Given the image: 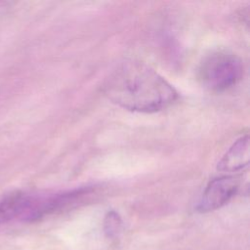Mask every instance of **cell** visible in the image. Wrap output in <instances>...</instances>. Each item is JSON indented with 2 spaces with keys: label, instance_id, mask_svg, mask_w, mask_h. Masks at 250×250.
I'll return each mask as SVG.
<instances>
[{
  "label": "cell",
  "instance_id": "obj_1",
  "mask_svg": "<svg viewBox=\"0 0 250 250\" xmlns=\"http://www.w3.org/2000/svg\"><path fill=\"white\" fill-rule=\"evenodd\" d=\"M104 96L113 104L138 112H155L170 105L178 97L175 88L145 62L126 61L106 78Z\"/></svg>",
  "mask_w": 250,
  "mask_h": 250
},
{
  "label": "cell",
  "instance_id": "obj_2",
  "mask_svg": "<svg viewBox=\"0 0 250 250\" xmlns=\"http://www.w3.org/2000/svg\"><path fill=\"white\" fill-rule=\"evenodd\" d=\"M89 188H79L60 193H34L14 191L0 200V225L12 221L34 222L52 214L77 198L87 194Z\"/></svg>",
  "mask_w": 250,
  "mask_h": 250
},
{
  "label": "cell",
  "instance_id": "obj_3",
  "mask_svg": "<svg viewBox=\"0 0 250 250\" xmlns=\"http://www.w3.org/2000/svg\"><path fill=\"white\" fill-rule=\"evenodd\" d=\"M243 71V63L239 57L227 50H216L202 59L197 69V77L204 88L220 93L236 85L241 80Z\"/></svg>",
  "mask_w": 250,
  "mask_h": 250
},
{
  "label": "cell",
  "instance_id": "obj_4",
  "mask_svg": "<svg viewBox=\"0 0 250 250\" xmlns=\"http://www.w3.org/2000/svg\"><path fill=\"white\" fill-rule=\"evenodd\" d=\"M240 180L236 176H222L213 179L206 186L196 210L207 213L226 205L238 191Z\"/></svg>",
  "mask_w": 250,
  "mask_h": 250
},
{
  "label": "cell",
  "instance_id": "obj_5",
  "mask_svg": "<svg viewBox=\"0 0 250 250\" xmlns=\"http://www.w3.org/2000/svg\"><path fill=\"white\" fill-rule=\"evenodd\" d=\"M249 137L243 136L235 141L218 162L217 169L222 172H236L249 164Z\"/></svg>",
  "mask_w": 250,
  "mask_h": 250
},
{
  "label": "cell",
  "instance_id": "obj_6",
  "mask_svg": "<svg viewBox=\"0 0 250 250\" xmlns=\"http://www.w3.org/2000/svg\"><path fill=\"white\" fill-rule=\"evenodd\" d=\"M122 227L123 222L117 212L111 210L105 214L103 222V229L107 238H116L120 234Z\"/></svg>",
  "mask_w": 250,
  "mask_h": 250
}]
</instances>
